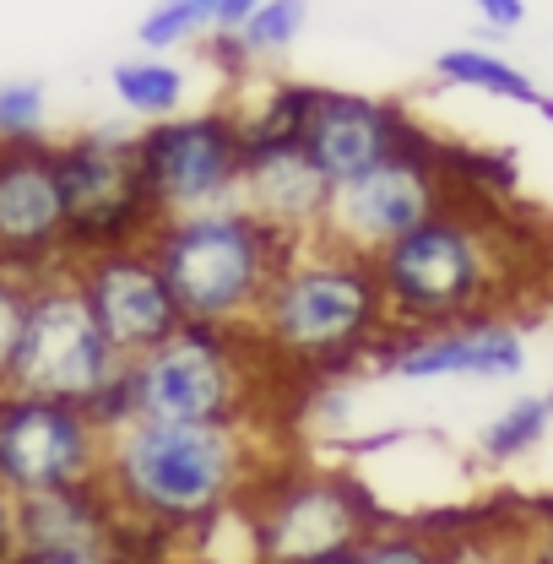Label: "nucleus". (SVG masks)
Wrapping results in <instances>:
<instances>
[{"label": "nucleus", "instance_id": "nucleus-10", "mask_svg": "<svg viewBox=\"0 0 553 564\" xmlns=\"http://www.w3.org/2000/svg\"><path fill=\"white\" fill-rule=\"evenodd\" d=\"M445 207H451V169H445V152L434 147V137L423 131L397 158L337 185L321 239L375 261L380 250H391L397 239H408L418 223H429Z\"/></svg>", "mask_w": 553, "mask_h": 564}, {"label": "nucleus", "instance_id": "nucleus-9", "mask_svg": "<svg viewBox=\"0 0 553 564\" xmlns=\"http://www.w3.org/2000/svg\"><path fill=\"white\" fill-rule=\"evenodd\" d=\"M61 185L71 217V261L93 250L147 245L163 223L137 169V131L131 126H93L55 141Z\"/></svg>", "mask_w": 553, "mask_h": 564}, {"label": "nucleus", "instance_id": "nucleus-13", "mask_svg": "<svg viewBox=\"0 0 553 564\" xmlns=\"http://www.w3.org/2000/svg\"><path fill=\"white\" fill-rule=\"evenodd\" d=\"M71 278L82 288L98 332L109 337V348L126 364L152 352L163 337H174L185 326L174 288L163 278V267L152 261L147 245H120V250H93L71 261Z\"/></svg>", "mask_w": 553, "mask_h": 564}, {"label": "nucleus", "instance_id": "nucleus-29", "mask_svg": "<svg viewBox=\"0 0 553 564\" xmlns=\"http://www.w3.org/2000/svg\"><path fill=\"white\" fill-rule=\"evenodd\" d=\"M256 6H261V0H223V22H217V33H234V28H239V22H245Z\"/></svg>", "mask_w": 553, "mask_h": 564}, {"label": "nucleus", "instance_id": "nucleus-30", "mask_svg": "<svg viewBox=\"0 0 553 564\" xmlns=\"http://www.w3.org/2000/svg\"><path fill=\"white\" fill-rule=\"evenodd\" d=\"M527 564H553V532L549 538H527Z\"/></svg>", "mask_w": 553, "mask_h": 564}, {"label": "nucleus", "instance_id": "nucleus-25", "mask_svg": "<svg viewBox=\"0 0 553 564\" xmlns=\"http://www.w3.org/2000/svg\"><path fill=\"white\" fill-rule=\"evenodd\" d=\"M445 564H527V538L510 532H473V538H451Z\"/></svg>", "mask_w": 553, "mask_h": 564}, {"label": "nucleus", "instance_id": "nucleus-1", "mask_svg": "<svg viewBox=\"0 0 553 564\" xmlns=\"http://www.w3.org/2000/svg\"><path fill=\"white\" fill-rule=\"evenodd\" d=\"M267 478L250 429L228 423H120L104 445L98 484L109 489L131 543H169L212 532Z\"/></svg>", "mask_w": 553, "mask_h": 564}, {"label": "nucleus", "instance_id": "nucleus-12", "mask_svg": "<svg viewBox=\"0 0 553 564\" xmlns=\"http://www.w3.org/2000/svg\"><path fill=\"white\" fill-rule=\"evenodd\" d=\"M375 375L402 386H440V380H473V386H510L532 369V332L516 315H473L445 326H391L369 358Z\"/></svg>", "mask_w": 553, "mask_h": 564}, {"label": "nucleus", "instance_id": "nucleus-32", "mask_svg": "<svg viewBox=\"0 0 553 564\" xmlns=\"http://www.w3.org/2000/svg\"><path fill=\"white\" fill-rule=\"evenodd\" d=\"M310 564H347V554H337V560H310Z\"/></svg>", "mask_w": 553, "mask_h": 564}, {"label": "nucleus", "instance_id": "nucleus-23", "mask_svg": "<svg viewBox=\"0 0 553 564\" xmlns=\"http://www.w3.org/2000/svg\"><path fill=\"white\" fill-rule=\"evenodd\" d=\"M347 564H445V538L423 527H375Z\"/></svg>", "mask_w": 553, "mask_h": 564}, {"label": "nucleus", "instance_id": "nucleus-33", "mask_svg": "<svg viewBox=\"0 0 553 564\" xmlns=\"http://www.w3.org/2000/svg\"><path fill=\"white\" fill-rule=\"evenodd\" d=\"M0 152H6V147H0Z\"/></svg>", "mask_w": 553, "mask_h": 564}, {"label": "nucleus", "instance_id": "nucleus-22", "mask_svg": "<svg viewBox=\"0 0 553 564\" xmlns=\"http://www.w3.org/2000/svg\"><path fill=\"white\" fill-rule=\"evenodd\" d=\"M50 141V87L39 76H6L0 82V147Z\"/></svg>", "mask_w": 553, "mask_h": 564}, {"label": "nucleus", "instance_id": "nucleus-24", "mask_svg": "<svg viewBox=\"0 0 553 564\" xmlns=\"http://www.w3.org/2000/svg\"><path fill=\"white\" fill-rule=\"evenodd\" d=\"M28 293H33V278H28V272L0 267V386L11 380V358H17L22 321H28Z\"/></svg>", "mask_w": 553, "mask_h": 564}, {"label": "nucleus", "instance_id": "nucleus-8", "mask_svg": "<svg viewBox=\"0 0 553 564\" xmlns=\"http://www.w3.org/2000/svg\"><path fill=\"white\" fill-rule=\"evenodd\" d=\"M137 169L158 217L234 207L245 185V115L234 104H212L141 126Z\"/></svg>", "mask_w": 553, "mask_h": 564}, {"label": "nucleus", "instance_id": "nucleus-17", "mask_svg": "<svg viewBox=\"0 0 553 564\" xmlns=\"http://www.w3.org/2000/svg\"><path fill=\"white\" fill-rule=\"evenodd\" d=\"M17 527H22V549H126L131 554V532L98 478L76 489L17 499Z\"/></svg>", "mask_w": 553, "mask_h": 564}, {"label": "nucleus", "instance_id": "nucleus-3", "mask_svg": "<svg viewBox=\"0 0 553 564\" xmlns=\"http://www.w3.org/2000/svg\"><path fill=\"white\" fill-rule=\"evenodd\" d=\"M147 250L163 267L174 304L191 326L250 332L267 288L299 245L234 202V207L191 212V217H163L152 228Z\"/></svg>", "mask_w": 553, "mask_h": 564}, {"label": "nucleus", "instance_id": "nucleus-15", "mask_svg": "<svg viewBox=\"0 0 553 564\" xmlns=\"http://www.w3.org/2000/svg\"><path fill=\"white\" fill-rule=\"evenodd\" d=\"M418 137H423V126L397 98H375V93H353V87H310V104L299 120L304 152L321 163V174L332 185L369 174L375 163L397 158Z\"/></svg>", "mask_w": 553, "mask_h": 564}, {"label": "nucleus", "instance_id": "nucleus-2", "mask_svg": "<svg viewBox=\"0 0 553 564\" xmlns=\"http://www.w3.org/2000/svg\"><path fill=\"white\" fill-rule=\"evenodd\" d=\"M386 332H391V310L375 278V261L326 239H310L288 256V267L276 272L250 321V343L272 369L321 375V380H337L353 364H369Z\"/></svg>", "mask_w": 553, "mask_h": 564}, {"label": "nucleus", "instance_id": "nucleus-4", "mask_svg": "<svg viewBox=\"0 0 553 564\" xmlns=\"http://www.w3.org/2000/svg\"><path fill=\"white\" fill-rule=\"evenodd\" d=\"M391 326H445L499 315L516 288V256L505 234L462 207L434 212L408 239L375 256Z\"/></svg>", "mask_w": 553, "mask_h": 564}, {"label": "nucleus", "instance_id": "nucleus-28", "mask_svg": "<svg viewBox=\"0 0 553 564\" xmlns=\"http://www.w3.org/2000/svg\"><path fill=\"white\" fill-rule=\"evenodd\" d=\"M22 560V527H17V499L0 489V564Z\"/></svg>", "mask_w": 553, "mask_h": 564}, {"label": "nucleus", "instance_id": "nucleus-7", "mask_svg": "<svg viewBox=\"0 0 553 564\" xmlns=\"http://www.w3.org/2000/svg\"><path fill=\"white\" fill-rule=\"evenodd\" d=\"M120 375H126V358L109 348V337L98 332L82 288L71 278V267L33 278L22 343H17L6 386L28 391V397H55V402L93 408Z\"/></svg>", "mask_w": 553, "mask_h": 564}, {"label": "nucleus", "instance_id": "nucleus-31", "mask_svg": "<svg viewBox=\"0 0 553 564\" xmlns=\"http://www.w3.org/2000/svg\"><path fill=\"white\" fill-rule=\"evenodd\" d=\"M538 115H543V120H549V126H553V93H543V104H538Z\"/></svg>", "mask_w": 553, "mask_h": 564}, {"label": "nucleus", "instance_id": "nucleus-20", "mask_svg": "<svg viewBox=\"0 0 553 564\" xmlns=\"http://www.w3.org/2000/svg\"><path fill=\"white\" fill-rule=\"evenodd\" d=\"M109 87H115V98H120L126 115L158 126V120L185 115L191 70L180 66V61H169V55H131V61H120V66L109 70Z\"/></svg>", "mask_w": 553, "mask_h": 564}, {"label": "nucleus", "instance_id": "nucleus-5", "mask_svg": "<svg viewBox=\"0 0 553 564\" xmlns=\"http://www.w3.org/2000/svg\"><path fill=\"white\" fill-rule=\"evenodd\" d=\"M267 369L272 364L256 352L250 332H217L185 321L174 337L126 364V402L131 419L250 429Z\"/></svg>", "mask_w": 553, "mask_h": 564}, {"label": "nucleus", "instance_id": "nucleus-6", "mask_svg": "<svg viewBox=\"0 0 553 564\" xmlns=\"http://www.w3.org/2000/svg\"><path fill=\"white\" fill-rule=\"evenodd\" d=\"M245 538L256 564H310L353 554L380 521V505L364 478L337 467H299L261 478L245 499Z\"/></svg>", "mask_w": 553, "mask_h": 564}, {"label": "nucleus", "instance_id": "nucleus-11", "mask_svg": "<svg viewBox=\"0 0 553 564\" xmlns=\"http://www.w3.org/2000/svg\"><path fill=\"white\" fill-rule=\"evenodd\" d=\"M104 423L76 402L0 386V489L11 499L93 484L104 473Z\"/></svg>", "mask_w": 553, "mask_h": 564}, {"label": "nucleus", "instance_id": "nucleus-27", "mask_svg": "<svg viewBox=\"0 0 553 564\" xmlns=\"http://www.w3.org/2000/svg\"><path fill=\"white\" fill-rule=\"evenodd\" d=\"M488 33H516L527 22V0H473Z\"/></svg>", "mask_w": 553, "mask_h": 564}, {"label": "nucleus", "instance_id": "nucleus-19", "mask_svg": "<svg viewBox=\"0 0 553 564\" xmlns=\"http://www.w3.org/2000/svg\"><path fill=\"white\" fill-rule=\"evenodd\" d=\"M429 70H434V82L451 87V93H478V98L516 104V109H538V104H543V87L521 66H510L499 50H484V44H451V50L434 55Z\"/></svg>", "mask_w": 553, "mask_h": 564}, {"label": "nucleus", "instance_id": "nucleus-14", "mask_svg": "<svg viewBox=\"0 0 553 564\" xmlns=\"http://www.w3.org/2000/svg\"><path fill=\"white\" fill-rule=\"evenodd\" d=\"M0 267L28 278L71 267V217L55 141L0 152Z\"/></svg>", "mask_w": 553, "mask_h": 564}, {"label": "nucleus", "instance_id": "nucleus-21", "mask_svg": "<svg viewBox=\"0 0 553 564\" xmlns=\"http://www.w3.org/2000/svg\"><path fill=\"white\" fill-rule=\"evenodd\" d=\"M304 28H310V0H261V6L234 28V39H239L245 61L256 66V61H282V55L299 44Z\"/></svg>", "mask_w": 553, "mask_h": 564}, {"label": "nucleus", "instance_id": "nucleus-16", "mask_svg": "<svg viewBox=\"0 0 553 564\" xmlns=\"http://www.w3.org/2000/svg\"><path fill=\"white\" fill-rule=\"evenodd\" d=\"M332 196H337V185L304 152L299 131H272V126H250L245 120V185H239V207H250L282 239L310 245V239L326 234Z\"/></svg>", "mask_w": 553, "mask_h": 564}, {"label": "nucleus", "instance_id": "nucleus-26", "mask_svg": "<svg viewBox=\"0 0 553 564\" xmlns=\"http://www.w3.org/2000/svg\"><path fill=\"white\" fill-rule=\"evenodd\" d=\"M17 564H137L126 549H22Z\"/></svg>", "mask_w": 553, "mask_h": 564}, {"label": "nucleus", "instance_id": "nucleus-18", "mask_svg": "<svg viewBox=\"0 0 553 564\" xmlns=\"http://www.w3.org/2000/svg\"><path fill=\"white\" fill-rule=\"evenodd\" d=\"M553 440V386L538 391H516L505 397L473 434V456L494 467V473H510L521 462H532L543 445Z\"/></svg>", "mask_w": 553, "mask_h": 564}]
</instances>
